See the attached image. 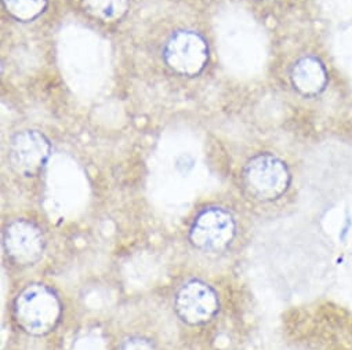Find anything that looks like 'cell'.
<instances>
[{
    "mask_svg": "<svg viewBox=\"0 0 352 350\" xmlns=\"http://www.w3.org/2000/svg\"><path fill=\"white\" fill-rule=\"evenodd\" d=\"M241 183L250 200L274 205L289 195L293 187V171L282 156L274 152H258L245 163Z\"/></svg>",
    "mask_w": 352,
    "mask_h": 350,
    "instance_id": "obj_1",
    "label": "cell"
},
{
    "mask_svg": "<svg viewBox=\"0 0 352 350\" xmlns=\"http://www.w3.org/2000/svg\"><path fill=\"white\" fill-rule=\"evenodd\" d=\"M64 314L60 294L43 283L25 285L14 298L13 320L31 336H46L57 329Z\"/></svg>",
    "mask_w": 352,
    "mask_h": 350,
    "instance_id": "obj_2",
    "label": "cell"
},
{
    "mask_svg": "<svg viewBox=\"0 0 352 350\" xmlns=\"http://www.w3.org/2000/svg\"><path fill=\"white\" fill-rule=\"evenodd\" d=\"M238 236V220L231 210L209 206L197 213L190 229L191 246L205 254H220L232 247Z\"/></svg>",
    "mask_w": 352,
    "mask_h": 350,
    "instance_id": "obj_3",
    "label": "cell"
},
{
    "mask_svg": "<svg viewBox=\"0 0 352 350\" xmlns=\"http://www.w3.org/2000/svg\"><path fill=\"white\" fill-rule=\"evenodd\" d=\"M173 309L177 317L190 327H201L220 312V295L209 283L192 279L179 287L174 294Z\"/></svg>",
    "mask_w": 352,
    "mask_h": 350,
    "instance_id": "obj_4",
    "label": "cell"
},
{
    "mask_svg": "<svg viewBox=\"0 0 352 350\" xmlns=\"http://www.w3.org/2000/svg\"><path fill=\"white\" fill-rule=\"evenodd\" d=\"M166 65L183 76H197L209 62V45L197 31L180 30L170 35L162 50Z\"/></svg>",
    "mask_w": 352,
    "mask_h": 350,
    "instance_id": "obj_5",
    "label": "cell"
},
{
    "mask_svg": "<svg viewBox=\"0 0 352 350\" xmlns=\"http://www.w3.org/2000/svg\"><path fill=\"white\" fill-rule=\"evenodd\" d=\"M2 246L6 257L14 265L30 268L43 258L46 251V236L35 221L16 218L5 225Z\"/></svg>",
    "mask_w": 352,
    "mask_h": 350,
    "instance_id": "obj_6",
    "label": "cell"
},
{
    "mask_svg": "<svg viewBox=\"0 0 352 350\" xmlns=\"http://www.w3.org/2000/svg\"><path fill=\"white\" fill-rule=\"evenodd\" d=\"M50 139L39 130H23L14 134L9 143V160L16 172L24 177H38L52 157Z\"/></svg>",
    "mask_w": 352,
    "mask_h": 350,
    "instance_id": "obj_7",
    "label": "cell"
},
{
    "mask_svg": "<svg viewBox=\"0 0 352 350\" xmlns=\"http://www.w3.org/2000/svg\"><path fill=\"white\" fill-rule=\"evenodd\" d=\"M290 79L293 87L301 95L314 98L326 90L329 84V69L319 57L308 54L293 64Z\"/></svg>",
    "mask_w": 352,
    "mask_h": 350,
    "instance_id": "obj_8",
    "label": "cell"
},
{
    "mask_svg": "<svg viewBox=\"0 0 352 350\" xmlns=\"http://www.w3.org/2000/svg\"><path fill=\"white\" fill-rule=\"evenodd\" d=\"M85 9L105 23L120 20L129 9V0H83Z\"/></svg>",
    "mask_w": 352,
    "mask_h": 350,
    "instance_id": "obj_9",
    "label": "cell"
},
{
    "mask_svg": "<svg viewBox=\"0 0 352 350\" xmlns=\"http://www.w3.org/2000/svg\"><path fill=\"white\" fill-rule=\"evenodd\" d=\"M5 10L21 23L39 19L47 9L49 0H2Z\"/></svg>",
    "mask_w": 352,
    "mask_h": 350,
    "instance_id": "obj_10",
    "label": "cell"
},
{
    "mask_svg": "<svg viewBox=\"0 0 352 350\" xmlns=\"http://www.w3.org/2000/svg\"><path fill=\"white\" fill-rule=\"evenodd\" d=\"M118 350H156V346L149 338L133 335L123 339Z\"/></svg>",
    "mask_w": 352,
    "mask_h": 350,
    "instance_id": "obj_11",
    "label": "cell"
}]
</instances>
